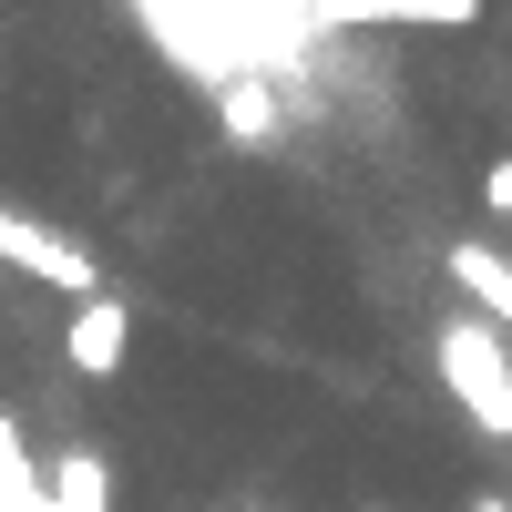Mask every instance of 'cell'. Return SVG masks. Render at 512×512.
I'll use <instances>...</instances> for the list:
<instances>
[{
    "instance_id": "ba28073f",
    "label": "cell",
    "mask_w": 512,
    "mask_h": 512,
    "mask_svg": "<svg viewBox=\"0 0 512 512\" xmlns=\"http://www.w3.org/2000/svg\"><path fill=\"white\" fill-rule=\"evenodd\" d=\"M482 205H492V216L512 226V154H502V164H482Z\"/></svg>"
},
{
    "instance_id": "8992f818",
    "label": "cell",
    "mask_w": 512,
    "mask_h": 512,
    "mask_svg": "<svg viewBox=\"0 0 512 512\" xmlns=\"http://www.w3.org/2000/svg\"><path fill=\"white\" fill-rule=\"evenodd\" d=\"M41 512H113V461L93 441L52 451V472H41Z\"/></svg>"
},
{
    "instance_id": "5b68a950",
    "label": "cell",
    "mask_w": 512,
    "mask_h": 512,
    "mask_svg": "<svg viewBox=\"0 0 512 512\" xmlns=\"http://www.w3.org/2000/svg\"><path fill=\"white\" fill-rule=\"evenodd\" d=\"M359 21H390V31H461V21H482V0H318V31H359Z\"/></svg>"
},
{
    "instance_id": "3957f363",
    "label": "cell",
    "mask_w": 512,
    "mask_h": 512,
    "mask_svg": "<svg viewBox=\"0 0 512 512\" xmlns=\"http://www.w3.org/2000/svg\"><path fill=\"white\" fill-rule=\"evenodd\" d=\"M62 359L82 379H123V359H134V308L103 287V297H82V308L62 318Z\"/></svg>"
},
{
    "instance_id": "6da1fadb",
    "label": "cell",
    "mask_w": 512,
    "mask_h": 512,
    "mask_svg": "<svg viewBox=\"0 0 512 512\" xmlns=\"http://www.w3.org/2000/svg\"><path fill=\"white\" fill-rule=\"evenodd\" d=\"M431 369H441L451 410H461V420H472V431L502 451V441H512V338H502V328H482L472 308H461V318H441V328H431Z\"/></svg>"
},
{
    "instance_id": "7a4b0ae2",
    "label": "cell",
    "mask_w": 512,
    "mask_h": 512,
    "mask_svg": "<svg viewBox=\"0 0 512 512\" xmlns=\"http://www.w3.org/2000/svg\"><path fill=\"white\" fill-rule=\"evenodd\" d=\"M0 267L11 277H31V287H52V297H103V267H93V246H72L62 226H31V216H11L0 205Z\"/></svg>"
},
{
    "instance_id": "52a82bcc",
    "label": "cell",
    "mask_w": 512,
    "mask_h": 512,
    "mask_svg": "<svg viewBox=\"0 0 512 512\" xmlns=\"http://www.w3.org/2000/svg\"><path fill=\"white\" fill-rule=\"evenodd\" d=\"M216 123H226V144H277V93H267V72H226V82H216Z\"/></svg>"
},
{
    "instance_id": "277c9868",
    "label": "cell",
    "mask_w": 512,
    "mask_h": 512,
    "mask_svg": "<svg viewBox=\"0 0 512 512\" xmlns=\"http://www.w3.org/2000/svg\"><path fill=\"white\" fill-rule=\"evenodd\" d=\"M441 267H451V287H461V308H472L482 328H502V338H512V256H502V246H482V236H461Z\"/></svg>"
},
{
    "instance_id": "9c48e42d",
    "label": "cell",
    "mask_w": 512,
    "mask_h": 512,
    "mask_svg": "<svg viewBox=\"0 0 512 512\" xmlns=\"http://www.w3.org/2000/svg\"><path fill=\"white\" fill-rule=\"evenodd\" d=\"M472 512H512V502H502V492H482V502H472Z\"/></svg>"
}]
</instances>
